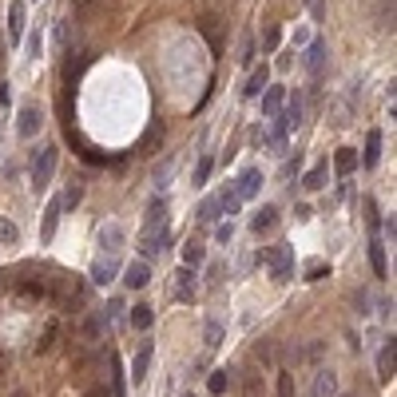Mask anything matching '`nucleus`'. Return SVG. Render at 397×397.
Returning <instances> with one entry per match:
<instances>
[{"instance_id":"f257e3e1","label":"nucleus","mask_w":397,"mask_h":397,"mask_svg":"<svg viewBox=\"0 0 397 397\" xmlns=\"http://www.w3.org/2000/svg\"><path fill=\"white\" fill-rule=\"evenodd\" d=\"M56 159H60V147H56V143H48V147H40V151H36V159H32V191H36V195L52 187Z\"/></svg>"},{"instance_id":"f03ea898","label":"nucleus","mask_w":397,"mask_h":397,"mask_svg":"<svg viewBox=\"0 0 397 397\" xmlns=\"http://www.w3.org/2000/svg\"><path fill=\"white\" fill-rule=\"evenodd\" d=\"M258 262L274 274V282H290L294 278V251L290 246H267V251H258Z\"/></svg>"},{"instance_id":"7ed1b4c3","label":"nucleus","mask_w":397,"mask_h":397,"mask_svg":"<svg viewBox=\"0 0 397 397\" xmlns=\"http://www.w3.org/2000/svg\"><path fill=\"white\" fill-rule=\"evenodd\" d=\"M163 246H171V222H167V226H159V231L139 235V262H151Z\"/></svg>"},{"instance_id":"20e7f679","label":"nucleus","mask_w":397,"mask_h":397,"mask_svg":"<svg viewBox=\"0 0 397 397\" xmlns=\"http://www.w3.org/2000/svg\"><path fill=\"white\" fill-rule=\"evenodd\" d=\"M394 374H397V338L389 333L378 349V381H394Z\"/></svg>"},{"instance_id":"39448f33","label":"nucleus","mask_w":397,"mask_h":397,"mask_svg":"<svg viewBox=\"0 0 397 397\" xmlns=\"http://www.w3.org/2000/svg\"><path fill=\"white\" fill-rule=\"evenodd\" d=\"M258 191H262V171H258V167H246V171L235 179V195L246 203V199H254Z\"/></svg>"},{"instance_id":"423d86ee","label":"nucleus","mask_w":397,"mask_h":397,"mask_svg":"<svg viewBox=\"0 0 397 397\" xmlns=\"http://www.w3.org/2000/svg\"><path fill=\"white\" fill-rule=\"evenodd\" d=\"M99 254H124V226L119 222H108L104 231H99Z\"/></svg>"},{"instance_id":"0eeeda50","label":"nucleus","mask_w":397,"mask_h":397,"mask_svg":"<svg viewBox=\"0 0 397 397\" xmlns=\"http://www.w3.org/2000/svg\"><path fill=\"white\" fill-rule=\"evenodd\" d=\"M115 274H119V258H115V254H99V258L92 262V282L108 286Z\"/></svg>"},{"instance_id":"6e6552de","label":"nucleus","mask_w":397,"mask_h":397,"mask_svg":"<svg viewBox=\"0 0 397 397\" xmlns=\"http://www.w3.org/2000/svg\"><path fill=\"white\" fill-rule=\"evenodd\" d=\"M24 28H28V16H24V0H12V4H8V40H12V44H20Z\"/></svg>"},{"instance_id":"1a4fd4ad","label":"nucleus","mask_w":397,"mask_h":397,"mask_svg":"<svg viewBox=\"0 0 397 397\" xmlns=\"http://www.w3.org/2000/svg\"><path fill=\"white\" fill-rule=\"evenodd\" d=\"M310 397H338V374L322 365V369L314 374V385H310Z\"/></svg>"},{"instance_id":"9d476101","label":"nucleus","mask_w":397,"mask_h":397,"mask_svg":"<svg viewBox=\"0 0 397 397\" xmlns=\"http://www.w3.org/2000/svg\"><path fill=\"white\" fill-rule=\"evenodd\" d=\"M195 282H199V278H195V270L179 267V270H175V298H179V302H195Z\"/></svg>"},{"instance_id":"9b49d317","label":"nucleus","mask_w":397,"mask_h":397,"mask_svg":"<svg viewBox=\"0 0 397 397\" xmlns=\"http://www.w3.org/2000/svg\"><path fill=\"white\" fill-rule=\"evenodd\" d=\"M88 64H92V52H68V60H64V84L72 88V84L79 79V72H84Z\"/></svg>"},{"instance_id":"f8f14e48","label":"nucleus","mask_w":397,"mask_h":397,"mask_svg":"<svg viewBox=\"0 0 397 397\" xmlns=\"http://www.w3.org/2000/svg\"><path fill=\"white\" fill-rule=\"evenodd\" d=\"M147 282H151V267H147V262H127L124 267V286L127 290H143Z\"/></svg>"},{"instance_id":"ddd939ff","label":"nucleus","mask_w":397,"mask_h":397,"mask_svg":"<svg viewBox=\"0 0 397 397\" xmlns=\"http://www.w3.org/2000/svg\"><path fill=\"white\" fill-rule=\"evenodd\" d=\"M40 124H44V115H40V108H20V124H16V131H20V139H32L36 131H40Z\"/></svg>"},{"instance_id":"4468645a","label":"nucleus","mask_w":397,"mask_h":397,"mask_svg":"<svg viewBox=\"0 0 397 397\" xmlns=\"http://www.w3.org/2000/svg\"><path fill=\"white\" fill-rule=\"evenodd\" d=\"M159 226H167V203H163V199H151L147 215H143V231H139V235H147V231H159Z\"/></svg>"},{"instance_id":"2eb2a0df","label":"nucleus","mask_w":397,"mask_h":397,"mask_svg":"<svg viewBox=\"0 0 397 397\" xmlns=\"http://www.w3.org/2000/svg\"><path fill=\"white\" fill-rule=\"evenodd\" d=\"M151 354H155V346H151V342H139V349H135V362H131V374H127V378H135V385H139V381L147 378Z\"/></svg>"},{"instance_id":"dca6fc26","label":"nucleus","mask_w":397,"mask_h":397,"mask_svg":"<svg viewBox=\"0 0 397 397\" xmlns=\"http://www.w3.org/2000/svg\"><path fill=\"white\" fill-rule=\"evenodd\" d=\"M267 88H270V68L262 64V68H254V72H251L246 88H242V95H246V99H258V95L267 92Z\"/></svg>"},{"instance_id":"f3484780","label":"nucleus","mask_w":397,"mask_h":397,"mask_svg":"<svg viewBox=\"0 0 397 397\" xmlns=\"http://www.w3.org/2000/svg\"><path fill=\"white\" fill-rule=\"evenodd\" d=\"M326 183H330V163H326V159H322V163H314L310 171L302 175V187H306V191H322Z\"/></svg>"},{"instance_id":"a211bd4d","label":"nucleus","mask_w":397,"mask_h":397,"mask_svg":"<svg viewBox=\"0 0 397 397\" xmlns=\"http://www.w3.org/2000/svg\"><path fill=\"white\" fill-rule=\"evenodd\" d=\"M274 226H278V206L267 203V206H262V211L251 219V231H254V235H270Z\"/></svg>"},{"instance_id":"6ab92c4d","label":"nucleus","mask_w":397,"mask_h":397,"mask_svg":"<svg viewBox=\"0 0 397 397\" xmlns=\"http://www.w3.org/2000/svg\"><path fill=\"white\" fill-rule=\"evenodd\" d=\"M60 199H52V203L44 206V222H40V238L44 242H52V235H56V226H60Z\"/></svg>"},{"instance_id":"aec40b11","label":"nucleus","mask_w":397,"mask_h":397,"mask_svg":"<svg viewBox=\"0 0 397 397\" xmlns=\"http://www.w3.org/2000/svg\"><path fill=\"white\" fill-rule=\"evenodd\" d=\"M108 365H111V397H127V374H124V362H119V354H111Z\"/></svg>"},{"instance_id":"412c9836","label":"nucleus","mask_w":397,"mask_h":397,"mask_svg":"<svg viewBox=\"0 0 397 397\" xmlns=\"http://www.w3.org/2000/svg\"><path fill=\"white\" fill-rule=\"evenodd\" d=\"M354 167H358V151H354V147H338V155H333V171L346 179V175H354Z\"/></svg>"},{"instance_id":"4be33fe9","label":"nucleus","mask_w":397,"mask_h":397,"mask_svg":"<svg viewBox=\"0 0 397 397\" xmlns=\"http://www.w3.org/2000/svg\"><path fill=\"white\" fill-rule=\"evenodd\" d=\"M362 163H365V167H378V163H381V131H378V127L365 135V155H362Z\"/></svg>"},{"instance_id":"5701e85b","label":"nucleus","mask_w":397,"mask_h":397,"mask_svg":"<svg viewBox=\"0 0 397 397\" xmlns=\"http://www.w3.org/2000/svg\"><path fill=\"white\" fill-rule=\"evenodd\" d=\"M203 262H206V246L199 242V238H191L187 246H183V267L195 270V267H203Z\"/></svg>"},{"instance_id":"b1692460","label":"nucleus","mask_w":397,"mask_h":397,"mask_svg":"<svg viewBox=\"0 0 397 397\" xmlns=\"http://www.w3.org/2000/svg\"><path fill=\"white\" fill-rule=\"evenodd\" d=\"M326 56H330V52H326V40H314L310 52H306V68L318 76V72H322V64H326Z\"/></svg>"},{"instance_id":"393cba45","label":"nucleus","mask_w":397,"mask_h":397,"mask_svg":"<svg viewBox=\"0 0 397 397\" xmlns=\"http://www.w3.org/2000/svg\"><path fill=\"white\" fill-rule=\"evenodd\" d=\"M369 262H374V274L385 278V242H381L378 235L369 238Z\"/></svg>"},{"instance_id":"a878e982","label":"nucleus","mask_w":397,"mask_h":397,"mask_svg":"<svg viewBox=\"0 0 397 397\" xmlns=\"http://www.w3.org/2000/svg\"><path fill=\"white\" fill-rule=\"evenodd\" d=\"M151 322H155V314H151V306H147V302H139V306L131 310V326H135L139 333H147V330H151Z\"/></svg>"},{"instance_id":"bb28decb","label":"nucleus","mask_w":397,"mask_h":397,"mask_svg":"<svg viewBox=\"0 0 397 397\" xmlns=\"http://www.w3.org/2000/svg\"><path fill=\"white\" fill-rule=\"evenodd\" d=\"M282 99H286L282 88H267V92H262V115H278Z\"/></svg>"},{"instance_id":"cd10ccee","label":"nucleus","mask_w":397,"mask_h":397,"mask_svg":"<svg viewBox=\"0 0 397 397\" xmlns=\"http://www.w3.org/2000/svg\"><path fill=\"white\" fill-rule=\"evenodd\" d=\"M206 389H211L215 397H222L226 389H231V369H215V374L206 378Z\"/></svg>"},{"instance_id":"c85d7f7f","label":"nucleus","mask_w":397,"mask_h":397,"mask_svg":"<svg viewBox=\"0 0 397 397\" xmlns=\"http://www.w3.org/2000/svg\"><path fill=\"white\" fill-rule=\"evenodd\" d=\"M282 115H286V124H290V131L302 124V95H298V92L286 99V111H282Z\"/></svg>"},{"instance_id":"c756f323","label":"nucleus","mask_w":397,"mask_h":397,"mask_svg":"<svg viewBox=\"0 0 397 397\" xmlns=\"http://www.w3.org/2000/svg\"><path fill=\"white\" fill-rule=\"evenodd\" d=\"M222 211H219V195H211V199H203V206H199V222H219Z\"/></svg>"},{"instance_id":"7c9ffc66","label":"nucleus","mask_w":397,"mask_h":397,"mask_svg":"<svg viewBox=\"0 0 397 397\" xmlns=\"http://www.w3.org/2000/svg\"><path fill=\"white\" fill-rule=\"evenodd\" d=\"M211 171H215V159H211V155H203L199 163H195V187H203L206 179H211Z\"/></svg>"},{"instance_id":"2f4dec72","label":"nucleus","mask_w":397,"mask_h":397,"mask_svg":"<svg viewBox=\"0 0 397 397\" xmlns=\"http://www.w3.org/2000/svg\"><path fill=\"white\" fill-rule=\"evenodd\" d=\"M215 24H219V20H215V16H203V24H199V28L206 32V40H211V44H215V52H222V36H219V28H215Z\"/></svg>"},{"instance_id":"473e14b6","label":"nucleus","mask_w":397,"mask_h":397,"mask_svg":"<svg viewBox=\"0 0 397 397\" xmlns=\"http://www.w3.org/2000/svg\"><path fill=\"white\" fill-rule=\"evenodd\" d=\"M203 338H206V349H215V346L222 342V326L215 322V318H211V322L203 326Z\"/></svg>"},{"instance_id":"72a5a7b5","label":"nucleus","mask_w":397,"mask_h":397,"mask_svg":"<svg viewBox=\"0 0 397 397\" xmlns=\"http://www.w3.org/2000/svg\"><path fill=\"white\" fill-rule=\"evenodd\" d=\"M274 397H294V374L290 369H278V394Z\"/></svg>"},{"instance_id":"f704fd0d","label":"nucleus","mask_w":397,"mask_h":397,"mask_svg":"<svg viewBox=\"0 0 397 397\" xmlns=\"http://www.w3.org/2000/svg\"><path fill=\"white\" fill-rule=\"evenodd\" d=\"M79 199H84V187H68L64 191V199H60V211H76Z\"/></svg>"},{"instance_id":"c9c22d12","label":"nucleus","mask_w":397,"mask_h":397,"mask_svg":"<svg viewBox=\"0 0 397 397\" xmlns=\"http://www.w3.org/2000/svg\"><path fill=\"white\" fill-rule=\"evenodd\" d=\"M16 290H20V294H28V298H44V294H48V282H20Z\"/></svg>"},{"instance_id":"e433bc0d","label":"nucleus","mask_w":397,"mask_h":397,"mask_svg":"<svg viewBox=\"0 0 397 397\" xmlns=\"http://www.w3.org/2000/svg\"><path fill=\"white\" fill-rule=\"evenodd\" d=\"M322 274H330V267H326L322 258H314V262H306V278H310V282H318Z\"/></svg>"},{"instance_id":"4c0bfd02","label":"nucleus","mask_w":397,"mask_h":397,"mask_svg":"<svg viewBox=\"0 0 397 397\" xmlns=\"http://www.w3.org/2000/svg\"><path fill=\"white\" fill-rule=\"evenodd\" d=\"M16 238H20V231H16V222H8V219H0V242H8V246H12Z\"/></svg>"},{"instance_id":"58836bf2","label":"nucleus","mask_w":397,"mask_h":397,"mask_svg":"<svg viewBox=\"0 0 397 397\" xmlns=\"http://www.w3.org/2000/svg\"><path fill=\"white\" fill-rule=\"evenodd\" d=\"M167 175H171V159H159L155 175H151V179H155V187H163V179H167Z\"/></svg>"},{"instance_id":"ea45409f","label":"nucleus","mask_w":397,"mask_h":397,"mask_svg":"<svg viewBox=\"0 0 397 397\" xmlns=\"http://www.w3.org/2000/svg\"><path fill=\"white\" fill-rule=\"evenodd\" d=\"M235 238V222H219L215 226V242H231Z\"/></svg>"},{"instance_id":"a19ab883","label":"nucleus","mask_w":397,"mask_h":397,"mask_svg":"<svg viewBox=\"0 0 397 397\" xmlns=\"http://www.w3.org/2000/svg\"><path fill=\"white\" fill-rule=\"evenodd\" d=\"M52 342H56V322H52V326H48V330H44V338L36 342V349L44 354V349H52Z\"/></svg>"},{"instance_id":"79ce46f5","label":"nucleus","mask_w":397,"mask_h":397,"mask_svg":"<svg viewBox=\"0 0 397 397\" xmlns=\"http://www.w3.org/2000/svg\"><path fill=\"white\" fill-rule=\"evenodd\" d=\"M278 36H282L278 28H267V36H262V48H267V52H274V48H278Z\"/></svg>"},{"instance_id":"37998d69","label":"nucleus","mask_w":397,"mask_h":397,"mask_svg":"<svg viewBox=\"0 0 397 397\" xmlns=\"http://www.w3.org/2000/svg\"><path fill=\"white\" fill-rule=\"evenodd\" d=\"M40 48H44V40H40V32H32V40H28V52H32V60L40 56Z\"/></svg>"},{"instance_id":"c03bdc74","label":"nucleus","mask_w":397,"mask_h":397,"mask_svg":"<svg viewBox=\"0 0 397 397\" xmlns=\"http://www.w3.org/2000/svg\"><path fill=\"white\" fill-rule=\"evenodd\" d=\"M381 226H385V238H389V242H394V235H397V219H394V215H389V219L381 222Z\"/></svg>"},{"instance_id":"a18cd8bd","label":"nucleus","mask_w":397,"mask_h":397,"mask_svg":"<svg viewBox=\"0 0 397 397\" xmlns=\"http://www.w3.org/2000/svg\"><path fill=\"white\" fill-rule=\"evenodd\" d=\"M92 4H95V0H72V8H76V16H84L88 8H92Z\"/></svg>"},{"instance_id":"49530a36","label":"nucleus","mask_w":397,"mask_h":397,"mask_svg":"<svg viewBox=\"0 0 397 397\" xmlns=\"http://www.w3.org/2000/svg\"><path fill=\"white\" fill-rule=\"evenodd\" d=\"M310 215H314V211H310V206H306V203H302V206H294V219H302V222H306V219H310Z\"/></svg>"},{"instance_id":"de8ad7c7","label":"nucleus","mask_w":397,"mask_h":397,"mask_svg":"<svg viewBox=\"0 0 397 397\" xmlns=\"http://www.w3.org/2000/svg\"><path fill=\"white\" fill-rule=\"evenodd\" d=\"M310 4V12H314V20H322V0H306Z\"/></svg>"},{"instance_id":"09e8293b","label":"nucleus","mask_w":397,"mask_h":397,"mask_svg":"<svg viewBox=\"0 0 397 397\" xmlns=\"http://www.w3.org/2000/svg\"><path fill=\"white\" fill-rule=\"evenodd\" d=\"M338 397H354V394H338Z\"/></svg>"}]
</instances>
